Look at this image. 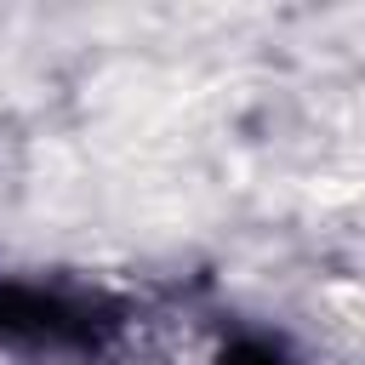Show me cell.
<instances>
[{"label": "cell", "mask_w": 365, "mask_h": 365, "mask_svg": "<svg viewBox=\"0 0 365 365\" xmlns=\"http://www.w3.org/2000/svg\"><path fill=\"white\" fill-rule=\"evenodd\" d=\"M120 336V308L34 279H0V348L29 359H97Z\"/></svg>", "instance_id": "6da1fadb"}, {"label": "cell", "mask_w": 365, "mask_h": 365, "mask_svg": "<svg viewBox=\"0 0 365 365\" xmlns=\"http://www.w3.org/2000/svg\"><path fill=\"white\" fill-rule=\"evenodd\" d=\"M211 365H297V359H291L285 342H274V336H240V342H228Z\"/></svg>", "instance_id": "7a4b0ae2"}]
</instances>
